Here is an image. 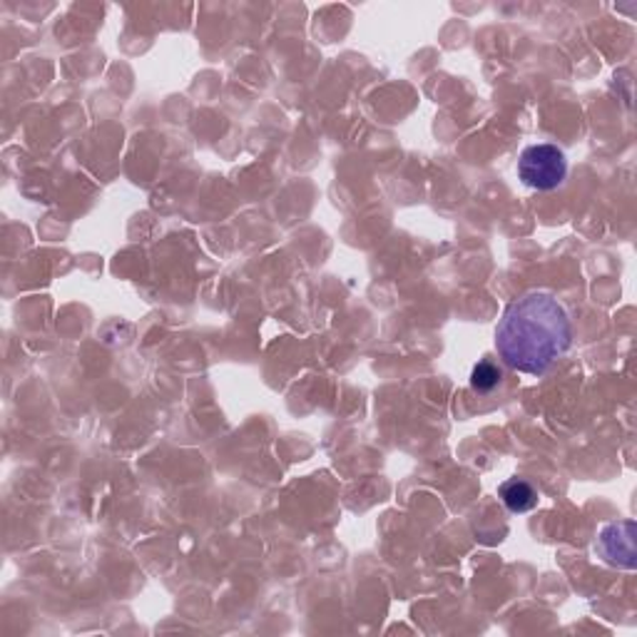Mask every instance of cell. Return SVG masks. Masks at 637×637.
Wrapping results in <instances>:
<instances>
[{"label": "cell", "mask_w": 637, "mask_h": 637, "mask_svg": "<svg viewBox=\"0 0 637 637\" xmlns=\"http://www.w3.org/2000/svg\"><path fill=\"white\" fill-rule=\"evenodd\" d=\"M573 318L556 294L533 290L503 312L496 348L503 364L528 376H546L573 346Z\"/></svg>", "instance_id": "obj_1"}, {"label": "cell", "mask_w": 637, "mask_h": 637, "mask_svg": "<svg viewBox=\"0 0 637 637\" xmlns=\"http://www.w3.org/2000/svg\"><path fill=\"white\" fill-rule=\"evenodd\" d=\"M518 178L530 190L553 192L563 188L565 178H568V158L553 142H538V145L520 152Z\"/></svg>", "instance_id": "obj_2"}, {"label": "cell", "mask_w": 637, "mask_h": 637, "mask_svg": "<svg viewBox=\"0 0 637 637\" xmlns=\"http://www.w3.org/2000/svg\"><path fill=\"white\" fill-rule=\"evenodd\" d=\"M595 550L600 553L603 560L608 563V565H615V568L633 570L635 565H637V556H635V523L633 520H620V523H610V526H605Z\"/></svg>", "instance_id": "obj_3"}, {"label": "cell", "mask_w": 637, "mask_h": 637, "mask_svg": "<svg viewBox=\"0 0 637 637\" xmlns=\"http://www.w3.org/2000/svg\"><path fill=\"white\" fill-rule=\"evenodd\" d=\"M501 501L510 513H528L538 506V491L523 478H508L501 483Z\"/></svg>", "instance_id": "obj_4"}, {"label": "cell", "mask_w": 637, "mask_h": 637, "mask_svg": "<svg viewBox=\"0 0 637 637\" xmlns=\"http://www.w3.org/2000/svg\"><path fill=\"white\" fill-rule=\"evenodd\" d=\"M501 382H503V368L488 362V358H483V362L474 366V372H471V386H474V392L478 394H491L493 388L501 386Z\"/></svg>", "instance_id": "obj_5"}]
</instances>
